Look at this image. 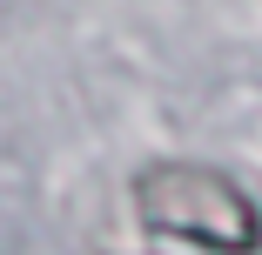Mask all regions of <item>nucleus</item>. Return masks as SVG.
Returning <instances> with one entry per match:
<instances>
[{"label": "nucleus", "instance_id": "obj_1", "mask_svg": "<svg viewBox=\"0 0 262 255\" xmlns=\"http://www.w3.org/2000/svg\"><path fill=\"white\" fill-rule=\"evenodd\" d=\"M135 215L148 235L195 242L208 255H255L262 242V215L242 195V181H229L208 161H148L135 175Z\"/></svg>", "mask_w": 262, "mask_h": 255}]
</instances>
